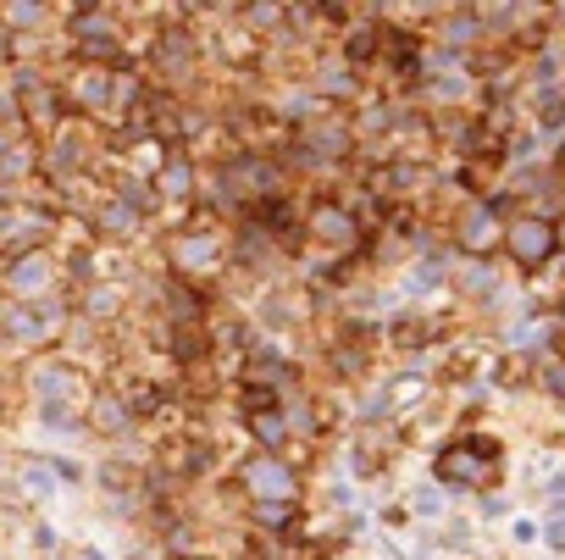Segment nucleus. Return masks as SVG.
I'll list each match as a JSON object with an SVG mask.
<instances>
[{
	"label": "nucleus",
	"instance_id": "3",
	"mask_svg": "<svg viewBox=\"0 0 565 560\" xmlns=\"http://www.w3.org/2000/svg\"><path fill=\"white\" fill-rule=\"evenodd\" d=\"M504 233H510V222H499L493 205H471V211L455 222V244H460V255H471V261H488V250H499Z\"/></svg>",
	"mask_w": 565,
	"mask_h": 560
},
{
	"label": "nucleus",
	"instance_id": "5",
	"mask_svg": "<svg viewBox=\"0 0 565 560\" xmlns=\"http://www.w3.org/2000/svg\"><path fill=\"white\" fill-rule=\"evenodd\" d=\"M438 477L444 483H482V444H449L444 455H438Z\"/></svg>",
	"mask_w": 565,
	"mask_h": 560
},
{
	"label": "nucleus",
	"instance_id": "1",
	"mask_svg": "<svg viewBox=\"0 0 565 560\" xmlns=\"http://www.w3.org/2000/svg\"><path fill=\"white\" fill-rule=\"evenodd\" d=\"M504 250H510L515 266H543V261H554V250H559V228H554V216H537V211L515 216L510 233H504Z\"/></svg>",
	"mask_w": 565,
	"mask_h": 560
},
{
	"label": "nucleus",
	"instance_id": "6",
	"mask_svg": "<svg viewBox=\"0 0 565 560\" xmlns=\"http://www.w3.org/2000/svg\"><path fill=\"white\" fill-rule=\"evenodd\" d=\"M249 433H255V444H260L266 455H277V444L289 439V411H282V405L255 411V416H249Z\"/></svg>",
	"mask_w": 565,
	"mask_h": 560
},
{
	"label": "nucleus",
	"instance_id": "2",
	"mask_svg": "<svg viewBox=\"0 0 565 560\" xmlns=\"http://www.w3.org/2000/svg\"><path fill=\"white\" fill-rule=\"evenodd\" d=\"M244 488L255 494V510L260 505H295V466L289 461H277V455H266V461H249L244 466Z\"/></svg>",
	"mask_w": 565,
	"mask_h": 560
},
{
	"label": "nucleus",
	"instance_id": "4",
	"mask_svg": "<svg viewBox=\"0 0 565 560\" xmlns=\"http://www.w3.org/2000/svg\"><path fill=\"white\" fill-rule=\"evenodd\" d=\"M355 233H361V216H350L344 205H317V211L306 216V239H317V244L350 250V244H355Z\"/></svg>",
	"mask_w": 565,
	"mask_h": 560
},
{
	"label": "nucleus",
	"instance_id": "7",
	"mask_svg": "<svg viewBox=\"0 0 565 560\" xmlns=\"http://www.w3.org/2000/svg\"><path fill=\"white\" fill-rule=\"evenodd\" d=\"M383 56V34H372V29H355V34H344V62L355 67V62H377Z\"/></svg>",
	"mask_w": 565,
	"mask_h": 560
},
{
	"label": "nucleus",
	"instance_id": "8",
	"mask_svg": "<svg viewBox=\"0 0 565 560\" xmlns=\"http://www.w3.org/2000/svg\"><path fill=\"white\" fill-rule=\"evenodd\" d=\"M317 89H322L328 101H350V95H355V67H328V73L317 78Z\"/></svg>",
	"mask_w": 565,
	"mask_h": 560
}]
</instances>
